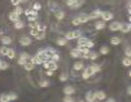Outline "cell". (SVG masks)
<instances>
[{"instance_id": "1", "label": "cell", "mask_w": 131, "mask_h": 102, "mask_svg": "<svg viewBox=\"0 0 131 102\" xmlns=\"http://www.w3.org/2000/svg\"><path fill=\"white\" fill-rule=\"evenodd\" d=\"M77 44H78L80 48H88V49L93 48V46H95L93 42H91L88 38H84V37H80V38H78Z\"/></svg>"}, {"instance_id": "2", "label": "cell", "mask_w": 131, "mask_h": 102, "mask_svg": "<svg viewBox=\"0 0 131 102\" xmlns=\"http://www.w3.org/2000/svg\"><path fill=\"white\" fill-rule=\"evenodd\" d=\"M80 37H82V32L81 30H71L66 34V39L67 40H71V39H78Z\"/></svg>"}, {"instance_id": "3", "label": "cell", "mask_w": 131, "mask_h": 102, "mask_svg": "<svg viewBox=\"0 0 131 102\" xmlns=\"http://www.w3.org/2000/svg\"><path fill=\"white\" fill-rule=\"evenodd\" d=\"M43 67L46 69H49V71H56L58 68V64H57V62H53V61L48 59V61L43 62Z\"/></svg>"}, {"instance_id": "4", "label": "cell", "mask_w": 131, "mask_h": 102, "mask_svg": "<svg viewBox=\"0 0 131 102\" xmlns=\"http://www.w3.org/2000/svg\"><path fill=\"white\" fill-rule=\"evenodd\" d=\"M93 74H95V72L92 71V68H91V67L83 68V73H82V78H84V80H88V78H91V77H92Z\"/></svg>"}, {"instance_id": "5", "label": "cell", "mask_w": 131, "mask_h": 102, "mask_svg": "<svg viewBox=\"0 0 131 102\" xmlns=\"http://www.w3.org/2000/svg\"><path fill=\"white\" fill-rule=\"evenodd\" d=\"M131 30V25L130 23H121V25H120V29H118V32H122V33H129Z\"/></svg>"}, {"instance_id": "6", "label": "cell", "mask_w": 131, "mask_h": 102, "mask_svg": "<svg viewBox=\"0 0 131 102\" xmlns=\"http://www.w3.org/2000/svg\"><path fill=\"white\" fill-rule=\"evenodd\" d=\"M102 21H108V20H111V19H114V14L111 13V12H102Z\"/></svg>"}, {"instance_id": "7", "label": "cell", "mask_w": 131, "mask_h": 102, "mask_svg": "<svg viewBox=\"0 0 131 102\" xmlns=\"http://www.w3.org/2000/svg\"><path fill=\"white\" fill-rule=\"evenodd\" d=\"M19 42H20V46H23V47H28V46H30V43H32V40H30L29 37H21Z\"/></svg>"}, {"instance_id": "8", "label": "cell", "mask_w": 131, "mask_h": 102, "mask_svg": "<svg viewBox=\"0 0 131 102\" xmlns=\"http://www.w3.org/2000/svg\"><path fill=\"white\" fill-rule=\"evenodd\" d=\"M101 15H102V12L96 9V10H93L91 14H88V18H90V20H91V19H98V18H101Z\"/></svg>"}, {"instance_id": "9", "label": "cell", "mask_w": 131, "mask_h": 102, "mask_svg": "<svg viewBox=\"0 0 131 102\" xmlns=\"http://www.w3.org/2000/svg\"><path fill=\"white\" fill-rule=\"evenodd\" d=\"M95 97H96V101H103L106 98V93L103 91H96L95 92Z\"/></svg>"}, {"instance_id": "10", "label": "cell", "mask_w": 131, "mask_h": 102, "mask_svg": "<svg viewBox=\"0 0 131 102\" xmlns=\"http://www.w3.org/2000/svg\"><path fill=\"white\" fill-rule=\"evenodd\" d=\"M63 92H64L66 96H72V95H74V88L72 87V86H66L64 88H63Z\"/></svg>"}, {"instance_id": "11", "label": "cell", "mask_w": 131, "mask_h": 102, "mask_svg": "<svg viewBox=\"0 0 131 102\" xmlns=\"http://www.w3.org/2000/svg\"><path fill=\"white\" fill-rule=\"evenodd\" d=\"M71 57L73 58H81V48H73L71 49Z\"/></svg>"}, {"instance_id": "12", "label": "cell", "mask_w": 131, "mask_h": 102, "mask_svg": "<svg viewBox=\"0 0 131 102\" xmlns=\"http://www.w3.org/2000/svg\"><path fill=\"white\" fill-rule=\"evenodd\" d=\"M30 61H32L34 64H43V62H46V61H44V59H43L40 55H38V54H37L35 57L30 58Z\"/></svg>"}, {"instance_id": "13", "label": "cell", "mask_w": 131, "mask_h": 102, "mask_svg": "<svg viewBox=\"0 0 131 102\" xmlns=\"http://www.w3.org/2000/svg\"><path fill=\"white\" fill-rule=\"evenodd\" d=\"M120 25H121V23H118V21H112V23L110 24V30H111V32H118Z\"/></svg>"}, {"instance_id": "14", "label": "cell", "mask_w": 131, "mask_h": 102, "mask_svg": "<svg viewBox=\"0 0 131 102\" xmlns=\"http://www.w3.org/2000/svg\"><path fill=\"white\" fill-rule=\"evenodd\" d=\"M86 101H88V102H95V101H96L95 92H91V91H88V92L86 93Z\"/></svg>"}, {"instance_id": "15", "label": "cell", "mask_w": 131, "mask_h": 102, "mask_svg": "<svg viewBox=\"0 0 131 102\" xmlns=\"http://www.w3.org/2000/svg\"><path fill=\"white\" fill-rule=\"evenodd\" d=\"M24 14L27 17H38V12L34 10V9H25L24 10Z\"/></svg>"}, {"instance_id": "16", "label": "cell", "mask_w": 131, "mask_h": 102, "mask_svg": "<svg viewBox=\"0 0 131 102\" xmlns=\"http://www.w3.org/2000/svg\"><path fill=\"white\" fill-rule=\"evenodd\" d=\"M64 12L63 10H61V9H58V10H56L54 12V17H56V19L57 20H62L63 18H64Z\"/></svg>"}, {"instance_id": "17", "label": "cell", "mask_w": 131, "mask_h": 102, "mask_svg": "<svg viewBox=\"0 0 131 102\" xmlns=\"http://www.w3.org/2000/svg\"><path fill=\"white\" fill-rule=\"evenodd\" d=\"M19 17H20V15H18L15 12H12V13H9V20H10V21H13V23L18 21V20H19Z\"/></svg>"}, {"instance_id": "18", "label": "cell", "mask_w": 131, "mask_h": 102, "mask_svg": "<svg viewBox=\"0 0 131 102\" xmlns=\"http://www.w3.org/2000/svg\"><path fill=\"white\" fill-rule=\"evenodd\" d=\"M95 28H96V30H103L105 28H106V23L105 21H97L96 24H95Z\"/></svg>"}, {"instance_id": "19", "label": "cell", "mask_w": 131, "mask_h": 102, "mask_svg": "<svg viewBox=\"0 0 131 102\" xmlns=\"http://www.w3.org/2000/svg\"><path fill=\"white\" fill-rule=\"evenodd\" d=\"M0 42L3 43V46H9V44H12V38L10 37H3L1 39H0Z\"/></svg>"}, {"instance_id": "20", "label": "cell", "mask_w": 131, "mask_h": 102, "mask_svg": "<svg viewBox=\"0 0 131 102\" xmlns=\"http://www.w3.org/2000/svg\"><path fill=\"white\" fill-rule=\"evenodd\" d=\"M35 38H37L38 40L44 39V38H46V30H38L37 34H35Z\"/></svg>"}, {"instance_id": "21", "label": "cell", "mask_w": 131, "mask_h": 102, "mask_svg": "<svg viewBox=\"0 0 131 102\" xmlns=\"http://www.w3.org/2000/svg\"><path fill=\"white\" fill-rule=\"evenodd\" d=\"M34 66H35V64L33 63L32 61H28V62H27V63H25L23 67H24V69H25V71H33Z\"/></svg>"}, {"instance_id": "22", "label": "cell", "mask_w": 131, "mask_h": 102, "mask_svg": "<svg viewBox=\"0 0 131 102\" xmlns=\"http://www.w3.org/2000/svg\"><path fill=\"white\" fill-rule=\"evenodd\" d=\"M78 19H80L81 24H83V23H87V21L90 20V18H88V14H81V15H78Z\"/></svg>"}, {"instance_id": "23", "label": "cell", "mask_w": 131, "mask_h": 102, "mask_svg": "<svg viewBox=\"0 0 131 102\" xmlns=\"http://www.w3.org/2000/svg\"><path fill=\"white\" fill-rule=\"evenodd\" d=\"M83 68H84V66H83L82 62H76V63L73 64V69H74V71H82Z\"/></svg>"}, {"instance_id": "24", "label": "cell", "mask_w": 131, "mask_h": 102, "mask_svg": "<svg viewBox=\"0 0 131 102\" xmlns=\"http://www.w3.org/2000/svg\"><path fill=\"white\" fill-rule=\"evenodd\" d=\"M97 57H98V53H96V52H93V51H90V53H88V57H87V59L95 61V59H96Z\"/></svg>"}, {"instance_id": "25", "label": "cell", "mask_w": 131, "mask_h": 102, "mask_svg": "<svg viewBox=\"0 0 131 102\" xmlns=\"http://www.w3.org/2000/svg\"><path fill=\"white\" fill-rule=\"evenodd\" d=\"M110 42H111L112 46H118V44H121V39H120L118 37H112Z\"/></svg>"}, {"instance_id": "26", "label": "cell", "mask_w": 131, "mask_h": 102, "mask_svg": "<svg viewBox=\"0 0 131 102\" xmlns=\"http://www.w3.org/2000/svg\"><path fill=\"white\" fill-rule=\"evenodd\" d=\"M24 21H21V20H18V21H15L14 23V27H15V29H23L24 28Z\"/></svg>"}, {"instance_id": "27", "label": "cell", "mask_w": 131, "mask_h": 102, "mask_svg": "<svg viewBox=\"0 0 131 102\" xmlns=\"http://www.w3.org/2000/svg\"><path fill=\"white\" fill-rule=\"evenodd\" d=\"M122 64H124L125 67H130V66H131V58H129V57H125V58L122 59Z\"/></svg>"}, {"instance_id": "28", "label": "cell", "mask_w": 131, "mask_h": 102, "mask_svg": "<svg viewBox=\"0 0 131 102\" xmlns=\"http://www.w3.org/2000/svg\"><path fill=\"white\" fill-rule=\"evenodd\" d=\"M19 58H20V59H25V61H29V59H30V55H29V54H28L27 52H23V53H20Z\"/></svg>"}, {"instance_id": "29", "label": "cell", "mask_w": 131, "mask_h": 102, "mask_svg": "<svg viewBox=\"0 0 131 102\" xmlns=\"http://www.w3.org/2000/svg\"><path fill=\"white\" fill-rule=\"evenodd\" d=\"M67 43H68V40H67L66 38H58V39H57V44H58V46H66Z\"/></svg>"}, {"instance_id": "30", "label": "cell", "mask_w": 131, "mask_h": 102, "mask_svg": "<svg viewBox=\"0 0 131 102\" xmlns=\"http://www.w3.org/2000/svg\"><path fill=\"white\" fill-rule=\"evenodd\" d=\"M49 8L53 10V12H56V10H58V5H57V3H54V1H49L48 3Z\"/></svg>"}, {"instance_id": "31", "label": "cell", "mask_w": 131, "mask_h": 102, "mask_svg": "<svg viewBox=\"0 0 131 102\" xmlns=\"http://www.w3.org/2000/svg\"><path fill=\"white\" fill-rule=\"evenodd\" d=\"M9 49H10V48H8L6 46H3V47L0 48V54H1V55H6L8 52H9Z\"/></svg>"}, {"instance_id": "32", "label": "cell", "mask_w": 131, "mask_h": 102, "mask_svg": "<svg viewBox=\"0 0 131 102\" xmlns=\"http://www.w3.org/2000/svg\"><path fill=\"white\" fill-rule=\"evenodd\" d=\"M8 97H9V101H15L18 98V95L15 92H10V93H8Z\"/></svg>"}, {"instance_id": "33", "label": "cell", "mask_w": 131, "mask_h": 102, "mask_svg": "<svg viewBox=\"0 0 131 102\" xmlns=\"http://www.w3.org/2000/svg\"><path fill=\"white\" fill-rule=\"evenodd\" d=\"M83 4H84V0H78V1H77L76 4H73V5H72L71 8H72V9H77V8H80V6H82Z\"/></svg>"}, {"instance_id": "34", "label": "cell", "mask_w": 131, "mask_h": 102, "mask_svg": "<svg viewBox=\"0 0 131 102\" xmlns=\"http://www.w3.org/2000/svg\"><path fill=\"white\" fill-rule=\"evenodd\" d=\"M6 57H8L9 59H13V58H15V51H14V49H9L8 54H6Z\"/></svg>"}, {"instance_id": "35", "label": "cell", "mask_w": 131, "mask_h": 102, "mask_svg": "<svg viewBox=\"0 0 131 102\" xmlns=\"http://www.w3.org/2000/svg\"><path fill=\"white\" fill-rule=\"evenodd\" d=\"M0 102H9L8 93H3V95H0Z\"/></svg>"}, {"instance_id": "36", "label": "cell", "mask_w": 131, "mask_h": 102, "mask_svg": "<svg viewBox=\"0 0 131 102\" xmlns=\"http://www.w3.org/2000/svg\"><path fill=\"white\" fill-rule=\"evenodd\" d=\"M90 67L92 68V71H93L95 73H98V72H101V66H98V64H92V66H90Z\"/></svg>"}, {"instance_id": "37", "label": "cell", "mask_w": 131, "mask_h": 102, "mask_svg": "<svg viewBox=\"0 0 131 102\" xmlns=\"http://www.w3.org/2000/svg\"><path fill=\"white\" fill-rule=\"evenodd\" d=\"M49 59H50V61H53V62H58V61H59V54H58V53H54Z\"/></svg>"}, {"instance_id": "38", "label": "cell", "mask_w": 131, "mask_h": 102, "mask_svg": "<svg viewBox=\"0 0 131 102\" xmlns=\"http://www.w3.org/2000/svg\"><path fill=\"white\" fill-rule=\"evenodd\" d=\"M49 85H50V83H49V81H47V80H43V81L39 82V86L43 87V88H44V87H48Z\"/></svg>"}, {"instance_id": "39", "label": "cell", "mask_w": 131, "mask_h": 102, "mask_svg": "<svg viewBox=\"0 0 131 102\" xmlns=\"http://www.w3.org/2000/svg\"><path fill=\"white\" fill-rule=\"evenodd\" d=\"M101 54H108V52H110V49H108V47H106V46H103V47H101Z\"/></svg>"}, {"instance_id": "40", "label": "cell", "mask_w": 131, "mask_h": 102, "mask_svg": "<svg viewBox=\"0 0 131 102\" xmlns=\"http://www.w3.org/2000/svg\"><path fill=\"white\" fill-rule=\"evenodd\" d=\"M67 80H68V74H67V73H62V74L59 76V81H61V82H66Z\"/></svg>"}, {"instance_id": "41", "label": "cell", "mask_w": 131, "mask_h": 102, "mask_svg": "<svg viewBox=\"0 0 131 102\" xmlns=\"http://www.w3.org/2000/svg\"><path fill=\"white\" fill-rule=\"evenodd\" d=\"M23 10H24V9H21V6H20V5H16L15 9H14V12H15L18 15H20V14L23 13Z\"/></svg>"}, {"instance_id": "42", "label": "cell", "mask_w": 131, "mask_h": 102, "mask_svg": "<svg viewBox=\"0 0 131 102\" xmlns=\"http://www.w3.org/2000/svg\"><path fill=\"white\" fill-rule=\"evenodd\" d=\"M33 9H34V10H37V12H38V10H40V9H42V5H40V3H34V5H33Z\"/></svg>"}, {"instance_id": "43", "label": "cell", "mask_w": 131, "mask_h": 102, "mask_svg": "<svg viewBox=\"0 0 131 102\" xmlns=\"http://www.w3.org/2000/svg\"><path fill=\"white\" fill-rule=\"evenodd\" d=\"M63 102H74V98L72 96H66L63 98Z\"/></svg>"}, {"instance_id": "44", "label": "cell", "mask_w": 131, "mask_h": 102, "mask_svg": "<svg viewBox=\"0 0 131 102\" xmlns=\"http://www.w3.org/2000/svg\"><path fill=\"white\" fill-rule=\"evenodd\" d=\"M72 24H73V25H76V27L81 24V21H80V19H78V17H77V18H74V19H72Z\"/></svg>"}, {"instance_id": "45", "label": "cell", "mask_w": 131, "mask_h": 102, "mask_svg": "<svg viewBox=\"0 0 131 102\" xmlns=\"http://www.w3.org/2000/svg\"><path fill=\"white\" fill-rule=\"evenodd\" d=\"M23 0H10V3H12V5H14V6H16V5H20V3H21Z\"/></svg>"}, {"instance_id": "46", "label": "cell", "mask_w": 131, "mask_h": 102, "mask_svg": "<svg viewBox=\"0 0 131 102\" xmlns=\"http://www.w3.org/2000/svg\"><path fill=\"white\" fill-rule=\"evenodd\" d=\"M125 55L129 57V58H131V49L129 47H126V49H125Z\"/></svg>"}, {"instance_id": "47", "label": "cell", "mask_w": 131, "mask_h": 102, "mask_svg": "<svg viewBox=\"0 0 131 102\" xmlns=\"http://www.w3.org/2000/svg\"><path fill=\"white\" fill-rule=\"evenodd\" d=\"M77 1H78V0H67V5H68V6H72V5L76 4Z\"/></svg>"}, {"instance_id": "48", "label": "cell", "mask_w": 131, "mask_h": 102, "mask_svg": "<svg viewBox=\"0 0 131 102\" xmlns=\"http://www.w3.org/2000/svg\"><path fill=\"white\" fill-rule=\"evenodd\" d=\"M46 74H47V76H49V77H52V76L54 74V71H49V69H47V72H46Z\"/></svg>"}, {"instance_id": "49", "label": "cell", "mask_w": 131, "mask_h": 102, "mask_svg": "<svg viewBox=\"0 0 131 102\" xmlns=\"http://www.w3.org/2000/svg\"><path fill=\"white\" fill-rule=\"evenodd\" d=\"M28 20H29V23L30 21H35V20H38V17H28Z\"/></svg>"}, {"instance_id": "50", "label": "cell", "mask_w": 131, "mask_h": 102, "mask_svg": "<svg viewBox=\"0 0 131 102\" xmlns=\"http://www.w3.org/2000/svg\"><path fill=\"white\" fill-rule=\"evenodd\" d=\"M127 95H131V87H127Z\"/></svg>"}, {"instance_id": "51", "label": "cell", "mask_w": 131, "mask_h": 102, "mask_svg": "<svg viewBox=\"0 0 131 102\" xmlns=\"http://www.w3.org/2000/svg\"><path fill=\"white\" fill-rule=\"evenodd\" d=\"M107 102H116V101H115V100H112V98H110V100H108Z\"/></svg>"}, {"instance_id": "52", "label": "cell", "mask_w": 131, "mask_h": 102, "mask_svg": "<svg viewBox=\"0 0 131 102\" xmlns=\"http://www.w3.org/2000/svg\"><path fill=\"white\" fill-rule=\"evenodd\" d=\"M78 102H83V101H78Z\"/></svg>"}]
</instances>
